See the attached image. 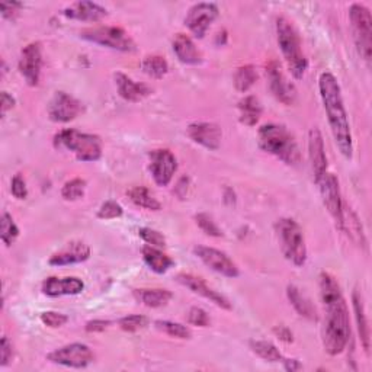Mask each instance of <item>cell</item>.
Segmentation results:
<instances>
[{"instance_id": "cell-1", "label": "cell", "mask_w": 372, "mask_h": 372, "mask_svg": "<svg viewBox=\"0 0 372 372\" xmlns=\"http://www.w3.org/2000/svg\"><path fill=\"white\" fill-rule=\"evenodd\" d=\"M318 280L320 296L326 311L323 346L330 356H336L344 351L351 339L349 310L344 301L340 285L332 274L321 272Z\"/></svg>"}, {"instance_id": "cell-2", "label": "cell", "mask_w": 372, "mask_h": 372, "mask_svg": "<svg viewBox=\"0 0 372 372\" xmlns=\"http://www.w3.org/2000/svg\"><path fill=\"white\" fill-rule=\"evenodd\" d=\"M318 90L339 152L346 159L351 160L354 156V138L348 112H346L343 104L342 89L335 74H332L330 71L321 73L318 79Z\"/></svg>"}, {"instance_id": "cell-3", "label": "cell", "mask_w": 372, "mask_h": 372, "mask_svg": "<svg viewBox=\"0 0 372 372\" xmlns=\"http://www.w3.org/2000/svg\"><path fill=\"white\" fill-rule=\"evenodd\" d=\"M258 144L268 155H272L287 164H296L301 159L299 144L287 127L280 124H265L258 131Z\"/></svg>"}, {"instance_id": "cell-4", "label": "cell", "mask_w": 372, "mask_h": 372, "mask_svg": "<svg viewBox=\"0 0 372 372\" xmlns=\"http://www.w3.org/2000/svg\"><path fill=\"white\" fill-rule=\"evenodd\" d=\"M277 37L282 56L295 79H303L308 68V61L301 49V40L294 25L284 16L277 19Z\"/></svg>"}, {"instance_id": "cell-5", "label": "cell", "mask_w": 372, "mask_h": 372, "mask_svg": "<svg viewBox=\"0 0 372 372\" xmlns=\"http://www.w3.org/2000/svg\"><path fill=\"white\" fill-rule=\"evenodd\" d=\"M277 236L284 256L296 268L307 262V244L304 232L292 218H281L275 224Z\"/></svg>"}, {"instance_id": "cell-6", "label": "cell", "mask_w": 372, "mask_h": 372, "mask_svg": "<svg viewBox=\"0 0 372 372\" xmlns=\"http://www.w3.org/2000/svg\"><path fill=\"white\" fill-rule=\"evenodd\" d=\"M56 147H64L80 162H97L102 157V140L95 134L78 130H63L54 137Z\"/></svg>"}, {"instance_id": "cell-7", "label": "cell", "mask_w": 372, "mask_h": 372, "mask_svg": "<svg viewBox=\"0 0 372 372\" xmlns=\"http://www.w3.org/2000/svg\"><path fill=\"white\" fill-rule=\"evenodd\" d=\"M80 38L122 53L136 52V42L119 27H95L80 31Z\"/></svg>"}, {"instance_id": "cell-8", "label": "cell", "mask_w": 372, "mask_h": 372, "mask_svg": "<svg viewBox=\"0 0 372 372\" xmlns=\"http://www.w3.org/2000/svg\"><path fill=\"white\" fill-rule=\"evenodd\" d=\"M349 18L354 30L355 42L362 59L369 63L372 53V16L366 6L354 4L349 8Z\"/></svg>"}, {"instance_id": "cell-9", "label": "cell", "mask_w": 372, "mask_h": 372, "mask_svg": "<svg viewBox=\"0 0 372 372\" xmlns=\"http://www.w3.org/2000/svg\"><path fill=\"white\" fill-rule=\"evenodd\" d=\"M47 359L57 365L80 369L89 366L95 361V355L85 343H70L49 352L47 355Z\"/></svg>"}, {"instance_id": "cell-10", "label": "cell", "mask_w": 372, "mask_h": 372, "mask_svg": "<svg viewBox=\"0 0 372 372\" xmlns=\"http://www.w3.org/2000/svg\"><path fill=\"white\" fill-rule=\"evenodd\" d=\"M193 255L200 259L204 265L212 269L217 274L227 277V278H237L240 275V270L237 265L230 259V256L224 252H221L215 247L208 246H195Z\"/></svg>"}, {"instance_id": "cell-11", "label": "cell", "mask_w": 372, "mask_h": 372, "mask_svg": "<svg viewBox=\"0 0 372 372\" xmlns=\"http://www.w3.org/2000/svg\"><path fill=\"white\" fill-rule=\"evenodd\" d=\"M321 198H323V204L328 208L329 214L333 217L336 227L342 232L343 224V200H342V192L337 178L333 173H326V176L317 184Z\"/></svg>"}, {"instance_id": "cell-12", "label": "cell", "mask_w": 372, "mask_h": 372, "mask_svg": "<svg viewBox=\"0 0 372 372\" xmlns=\"http://www.w3.org/2000/svg\"><path fill=\"white\" fill-rule=\"evenodd\" d=\"M48 116L54 122L67 124L83 112V105L74 96L66 92H56L48 104Z\"/></svg>"}, {"instance_id": "cell-13", "label": "cell", "mask_w": 372, "mask_h": 372, "mask_svg": "<svg viewBox=\"0 0 372 372\" xmlns=\"http://www.w3.org/2000/svg\"><path fill=\"white\" fill-rule=\"evenodd\" d=\"M150 159V172L155 182L159 186H167L178 170V160L167 148H157L148 153Z\"/></svg>"}, {"instance_id": "cell-14", "label": "cell", "mask_w": 372, "mask_h": 372, "mask_svg": "<svg viewBox=\"0 0 372 372\" xmlns=\"http://www.w3.org/2000/svg\"><path fill=\"white\" fill-rule=\"evenodd\" d=\"M218 15L220 11L215 4H196L188 11L185 25L196 38L201 40L207 35L210 27L218 18Z\"/></svg>"}, {"instance_id": "cell-15", "label": "cell", "mask_w": 372, "mask_h": 372, "mask_svg": "<svg viewBox=\"0 0 372 372\" xmlns=\"http://www.w3.org/2000/svg\"><path fill=\"white\" fill-rule=\"evenodd\" d=\"M19 71L30 86H37L42 68V48L40 42H31L22 49L18 63Z\"/></svg>"}, {"instance_id": "cell-16", "label": "cell", "mask_w": 372, "mask_h": 372, "mask_svg": "<svg viewBox=\"0 0 372 372\" xmlns=\"http://www.w3.org/2000/svg\"><path fill=\"white\" fill-rule=\"evenodd\" d=\"M266 78L274 96L284 105H292L296 101V89L282 73L281 66L274 60L266 66Z\"/></svg>"}, {"instance_id": "cell-17", "label": "cell", "mask_w": 372, "mask_h": 372, "mask_svg": "<svg viewBox=\"0 0 372 372\" xmlns=\"http://www.w3.org/2000/svg\"><path fill=\"white\" fill-rule=\"evenodd\" d=\"M176 281L179 284H182L184 287H186L188 289H191L193 294H198L204 296L205 300H210L212 304H215L217 307L222 308V310H232V303L229 301L227 296H224L222 294H220L218 291H215L214 288H211L203 278L200 277H195L192 274H179L176 277Z\"/></svg>"}, {"instance_id": "cell-18", "label": "cell", "mask_w": 372, "mask_h": 372, "mask_svg": "<svg viewBox=\"0 0 372 372\" xmlns=\"http://www.w3.org/2000/svg\"><path fill=\"white\" fill-rule=\"evenodd\" d=\"M308 156L314 173V182L318 184L321 179L326 176L328 170V156H326V147L325 140L321 136V131L314 127L308 133Z\"/></svg>"}, {"instance_id": "cell-19", "label": "cell", "mask_w": 372, "mask_h": 372, "mask_svg": "<svg viewBox=\"0 0 372 372\" xmlns=\"http://www.w3.org/2000/svg\"><path fill=\"white\" fill-rule=\"evenodd\" d=\"M189 138L208 150H218L222 131L214 122H193L188 127Z\"/></svg>"}, {"instance_id": "cell-20", "label": "cell", "mask_w": 372, "mask_h": 372, "mask_svg": "<svg viewBox=\"0 0 372 372\" xmlns=\"http://www.w3.org/2000/svg\"><path fill=\"white\" fill-rule=\"evenodd\" d=\"M90 256V247L83 241H70L64 249L54 253L48 259V263L52 266H66L82 263L88 260Z\"/></svg>"}, {"instance_id": "cell-21", "label": "cell", "mask_w": 372, "mask_h": 372, "mask_svg": "<svg viewBox=\"0 0 372 372\" xmlns=\"http://www.w3.org/2000/svg\"><path fill=\"white\" fill-rule=\"evenodd\" d=\"M42 292L48 296H64V295H78L85 289L82 280L76 277L56 278L52 277L42 282Z\"/></svg>"}, {"instance_id": "cell-22", "label": "cell", "mask_w": 372, "mask_h": 372, "mask_svg": "<svg viewBox=\"0 0 372 372\" xmlns=\"http://www.w3.org/2000/svg\"><path fill=\"white\" fill-rule=\"evenodd\" d=\"M63 15L68 19H76L82 22H99L108 15V12L101 5L80 0V2L71 4L70 6L63 9Z\"/></svg>"}, {"instance_id": "cell-23", "label": "cell", "mask_w": 372, "mask_h": 372, "mask_svg": "<svg viewBox=\"0 0 372 372\" xmlns=\"http://www.w3.org/2000/svg\"><path fill=\"white\" fill-rule=\"evenodd\" d=\"M115 83L118 88V93L122 99L128 102H140L144 97L152 95V89L144 83L134 82L131 78L124 73L115 74Z\"/></svg>"}, {"instance_id": "cell-24", "label": "cell", "mask_w": 372, "mask_h": 372, "mask_svg": "<svg viewBox=\"0 0 372 372\" xmlns=\"http://www.w3.org/2000/svg\"><path fill=\"white\" fill-rule=\"evenodd\" d=\"M173 53L176 54L178 60L184 64H191L196 66L203 63V54L195 42L188 37L186 34H176V37L173 38L172 42Z\"/></svg>"}, {"instance_id": "cell-25", "label": "cell", "mask_w": 372, "mask_h": 372, "mask_svg": "<svg viewBox=\"0 0 372 372\" xmlns=\"http://www.w3.org/2000/svg\"><path fill=\"white\" fill-rule=\"evenodd\" d=\"M133 295L138 303H141L145 307H150V308H159V307L166 306L173 296L170 291L162 289V288L134 289Z\"/></svg>"}, {"instance_id": "cell-26", "label": "cell", "mask_w": 372, "mask_h": 372, "mask_svg": "<svg viewBox=\"0 0 372 372\" xmlns=\"http://www.w3.org/2000/svg\"><path fill=\"white\" fill-rule=\"evenodd\" d=\"M143 259L145 262V265L150 268L156 274H166V272L175 265L173 259L170 256H167L166 253H163L159 247L155 246H144L143 247Z\"/></svg>"}, {"instance_id": "cell-27", "label": "cell", "mask_w": 372, "mask_h": 372, "mask_svg": "<svg viewBox=\"0 0 372 372\" xmlns=\"http://www.w3.org/2000/svg\"><path fill=\"white\" fill-rule=\"evenodd\" d=\"M352 306H354V311H355L356 326H358V332H359V337H361L362 346H364L365 352H369V349H371V333H369L368 318H366V314H365L362 295L359 294L358 289H355L354 294H352Z\"/></svg>"}, {"instance_id": "cell-28", "label": "cell", "mask_w": 372, "mask_h": 372, "mask_svg": "<svg viewBox=\"0 0 372 372\" xmlns=\"http://www.w3.org/2000/svg\"><path fill=\"white\" fill-rule=\"evenodd\" d=\"M239 112H240V122L247 127L256 126V122L262 116V105L256 96H244L239 102Z\"/></svg>"}, {"instance_id": "cell-29", "label": "cell", "mask_w": 372, "mask_h": 372, "mask_svg": "<svg viewBox=\"0 0 372 372\" xmlns=\"http://www.w3.org/2000/svg\"><path fill=\"white\" fill-rule=\"evenodd\" d=\"M287 295H288V300L292 304V307L295 308V311L299 313L300 316L308 318V320H316L317 314H316V308L311 304V301L307 299V296L301 292V289L295 285H288L287 287Z\"/></svg>"}, {"instance_id": "cell-30", "label": "cell", "mask_w": 372, "mask_h": 372, "mask_svg": "<svg viewBox=\"0 0 372 372\" xmlns=\"http://www.w3.org/2000/svg\"><path fill=\"white\" fill-rule=\"evenodd\" d=\"M130 200L137 205L148 211H160L162 204L156 200V196L144 186H133L127 191Z\"/></svg>"}, {"instance_id": "cell-31", "label": "cell", "mask_w": 372, "mask_h": 372, "mask_svg": "<svg viewBox=\"0 0 372 372\" xmlns=\"http://www.w3.org/2000/svg\"><path fill=\"white\" fill-rule=\"evenodd\" d=\"M141 70L153 79L164 78L169 71V64L162 56H147L141 61Z\"/></svg>"}, {"instance_id": "cell-32", "label": "cell", "mask_w": 372, "mask_h": 372, "mask_svg": "<svg viewBox=\"0 0 372 372\" xmlns=\"http://www.w3.org/2000/svg\"><path fill=\"white\" fill-rule=\"evenodd\" d=\"M258 80V71L255 66L247 64L237 68L234 73V86L239 92L246 93Z\"/></svg>"}, {"instance_id": "cell-33", "label": "cell", "mask_w": 372, "mask_h": 372, "mask_svg": "<svg viewBox=\"0 0 372 372\" xmlns=\"http://www.w3.org/2000/svg\"><path fill=\"white\" fill-rule=\"evenodd\" d=\"M251 349L253 354H256L259 358L268 361V362H280L282 361V354L274 343L266 342V340H252L251 342Z\"/></svg>"}, {"instance_id": "cell-34", "label": "cell", "mask_w": 372, "mask_h": 372, "mask_svg": "<svg viewBox=\"0 0 372 372\" xmlns=\"http://www.w3.org/2000/svg\"><path fill=\"white\" fill-rule=\"evenodd\" d=\"M18 236H19V229L16 226V222L13 221L12 215L4 212L2 218H0V237H2V241L9 247L15 243Z\"/></svg>"}, {"instance_id": "cell-35", "label": "cell", "mask_w": 372, "mask_h": 372, "mask_svg": "<svg viewBox=\"0 0 372 372\" xmlns=\"http://www.w3.org/2000/svg\"><path fill=\"white\" fill-rule=\"evenodd\" d=\"M156 328L157 330L172 336V337H178V339H191L192 333L189 330V328L181 325V323H175V321H169V320H157L156 321Z\"/></svg>"}, {"instance_id": "cell-36", "label": "cell", "mask_w": 372, "mask_h": 372, "mask_svg": "<svg viewBox=\"0 0 372 372\" xmlns=\"http://www.w3.org/2000/svg\"><path fill=\"white\" fill-rule=\"evenodd\" d=\"M86 192V181L80 178H74L64 184L61 188V196L66 201H78L85 196Z\"/></svg>"}, {"instance_id": "cell-37", "label": "cell", "mask_w": 372, "mask_h": 372, "mask_svg": "<svg viewBox=\"0 0 372 372\" xmlns=\"http://www.w3.org/2000/svg\"><path fill=\"white\" fill-rule=\"evenodd\" d=\"M147 325H148V318L145 316H141V314H131L127 317H122L118 321V326L124 332H128V333L138 332V330L144 329Z\"/></svg>"}, {"instance_id": "cell-38", "label": "cell", "mask_w": 372, "mask_h": 372, "mask_svg": "<svg viewBox=\"0 0 372 372\" xmlns=\"http://www.w3.org/2000/svg\"><path fill=\"white\" fill-rule=\"evenodd\" d=\"M195 221L198 227H200L207 236H211V237H222V232L221 229L215 224V221L208 215V214H196L195 215Z\"/></svg>"}, {"instance_id": "cell-39", "label": "cell", "mask_w": 372, "mask_h": 372, "mask_svg": "<svg viewBox=\"0 0 372 372\" xmlns=\"http://www.w3.org/2000/svg\"><path fill=\"white\" fill-rule=\"evenodd\" d=\"M138 236L147 243V244H150V246H155V247H164L166 246V237L157 232V230H153L150 227H141L138 230Z\"/></svg>"}, {"instance_id": "cell-40", "label": "cell", "mask_w": 372, "mask_h": 372, "mask_svg": "<svg viewBox=\"0 0 372 372\" xmlns=\"http://www.w3.org/2000/svg\"><path fill=\"white\" fill-rule=\"evenodd\" d=\"M40 318L47 328H52V329H59L68 321V317L66 314H61L57 311H45L41 314Z\"/></svg>"}, {"instance_id": "cell-41", "label": "cell", "mask_w": 372, "mask_h": 372, "mask_svg": "<svg viewBox=\"0 0 372 372\" xmlns=\"http://www.w3.org/2000/svg\"><path fill=\"white\" fill-rule=\"evenodd\" d=\"M124 214L122 207L115 203V201H107L101 205L97 211V218L101 220H114V218H119Z\"/></svg>"}, {"instance_id": "cell-42", "label": "cell", "mask_w": 372, "mask_h": 372, "mask_svg": "<svg viewBox=\"0 0 372 372\" xmlns=\"http://www.w3.org/2000/svg\"><path fill=\"white\" fill-rule=\"evenodd\" d=\"M188 323L198 328H207L210 326V317L204 308L192 307L188 313Z\"/></svg>"}, {"instance_id": "cell-43", "label": "cell", "mask_w": 372, "mask_h": 372, "mask_svg": "<svg viewBox=\"0 0 372 372\" xmlns=\"http://www.w3.org/2000/svg\"><path fill=\"white\" fill-rule=\"evenodd\" d=\"M11 192L12 195L16 198V200H25V198L28 196V188H27V182L22 178L20 173L13 176L12 184H11Z\"/></svg>"}, {"instance_id": "cell-44", "label": "cell", "mask_w": 372, "mask_h": 372, "mask_svg": "<svg viewBox=\"0 0 372 372\" xmlns=\"http://www.w3.org/2000/svg\"><path fill=\"white\" fill-rule=\"evenodd\" d=\"M13 356V348L11 340L4 336L2 342H0V366H6Z\"/></svg>"}, {"instance_id": "cell-45", "label": "cell", "mask_w": 372, "mask_h": 372, "mask_svg": "<svg viewBox=\"0 0 372 372\" xmlns=\"http://www.w3.org/2000/svg\"><path fill=\"white\" fill-rule=\"evenodd\" d=\"M23 8L22 4H18V2H4L2 5H0V11H2V16L5 19H15L19 13V11Z\"/></svg>"}, {"instance_id": "cell-46", "label": "cell", "mask_w": 372, "mask_h": 372, "mask_svg": "<svg viewBox=\"0 0 372 372\" xmlns=\"http://www.w3.org/2000/svg\"><path fill=\"white\" fill-rule=\"evenodd\" d=\"M111 323L108 320H90L86 323L85 330L88 333H99V332H105Z\"/></svg>"}, {"instance_id": "cell-47", "label": "cell", "mask_w": 372, "mask_h": 372, "mask_svg": "<svg viewBox=\"0 0 372 372\" xmlns=\"http://www.w3.org/2000/svg\"><path fill=\"white\" fill-rule=\"evenodd\" d=\"M274 333L277 335L278 339H281L282 342H287V343H291L294 340V335L292 332L287 328V326H277L274 329Z\"/></svg>"}, {"instance_id": "cell-48", "label": "cell", "mask_w": 372, "mask_h": 372, "mask_svg": "<svg viewBox=\"0 0 372 372\" xmlns=\"http://www.w3.org/2000/svg\"><path fill=\"white\" fill-rule=\"evenodd\" d=\"M13 107H15V97L8 92H2V114L5 115Z\"/></svg>"}, {"instance_id": "cell-49", "label": "cell", "mask_w": 372, "mask_h": 372, "mask_svg": "<svg viewBox=\"0 0 372 372\" xmlns=\"http://www.w3.org/2000/svg\"><path fill=\"white\" fill-rule=\"evenodd\" d=\"M282 362H284V369L288 372H295V371L303 369V365L299 359H284L282 358Z\"/></svg>"}]
</instances>
